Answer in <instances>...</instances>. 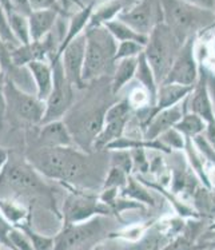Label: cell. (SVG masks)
Masks as SVG:
<instances>
[{
	"label": "cell",
	"instance_id": "ee69618b",
	"mask_svg": "<svg viewBox=\"0 0 215 250\" xmlns=\"http://www.w3.org/2000/svg\"><path fill=\"white\" fill-rule=\"evenodd\" d=\"M206 74H207V86H209L211 102H213V106H214L215 110V72L210 68H206Z\"/></svg>",
	"mask_w": 215,
	"mask_h": 250
},
{
	"label": "cell",
	"instance_id": "8992f818",
	"mask_svg": "<svg viewBox=\"0 0 215 250\" xmlns=\"http://www.w3.org/2000/svg\"><path fill=\"white\" fill-rule=\"evenodd\" d=\"M179 41L166 23L159 21L150 32L149 41L144 46V55L155 72L159 84H162L180 48Z\"/></svg>",
	"mask_w": 215,
	"mask_h": 250
},
{
	"label": "cell",
	"instance_id": "4dcf8cb0",
	"mask_svg": "<svg viewBox=\"0 0 215 250\" xmlns=\"http://www.w3.org/2000/svg\"><path fill=\"white\" fill-rule=\"evenodd\" d=\"M144 51V44L135 41L119 42L117 54H115V62L122 61L126 58H137Z\"/></svg>",
	"mask_w": 215,
	"mask_h": 250
},
{
	"label": "cell",
	"instance_id": "d6a6232c",
	"mask_svg": "<svg viewBox=\"0 0 215 250\" xmlns=\"http://www.w3.org/2000/svg\"><path fill=\"white\" fill-rule=\"evenodd\" d=\"M158 139L171 151L173 150H184V146H186V137L175 127L167 130Z\"/></svg>",
	"mask_w": 215,
	"mask_h": 250
},
{
	"label": "cell",
	"instance_id": "7bdbcfd3",
	"mask_svg": "<svg viewBox=\"0 0 215 250\" xmlns=\"http://www.w3.org/2000/svg\"><path fill=\"white\" fill-rule=\"evenodd\" d=\"M8 1H10L12 11H15V12H19V14L27 16L32 12L30 0H8Z\"/></svg>",
	"mask_w": 215,
	"mask_h": 250
},
{
	"label": "cell",
	"instance_id": "277c9868",
	"mask_svg": "<svg viewBox=\"0 0 215 250\" xmlns=\"http://www.w3.org/2000/svg\"><path fill=\"white\" fill-rule=\"evenodd\" d=\"M86 56L83 81L86 86L114 72L118 41L104 26L86 28Z\"/></svg>",
	"mask_w": 215,
	"mask_h": 250
},
{
	"label": "cell",
	"instance_id": "5bb4252c",
	"mask_svg": "<svg viewBox=\"0 0 215 250\" xmlns=\"http://www.w3.org/2000/svg\"><path fill=\"white\" fill-rule=\"evenodd\" d=\"M187 111L199 115L206 122H211L215 119L214 106L211 102L209 86H207V74L203 64H200L199 78L187 98Z\"/></svg>",
	"mask_w": 215,
	"mask_h": 250
},
{
	"label": "cell",
	"instance_id": "7c38bea8",
	"mask_svg": "<svg viewBox=\"0 0 215 250\" xmlns=\"http://www.w3.org/2000/svg\"><path fill=\"white\" fill-rule=\"evenodd\" d=\"M84 56H86V34L75 38L59 56L63 63L67 79L77 90L87 88L86 83L83 81Z\"/></svg>",
	"mask_w": 215,
	"mask_h": 250
},
{
	"label": "cell",
	"instance_id": "3957f363",
	"mask_svg": "<svg viewBox=\"0 0 215 250\" xmlns=\"http://www.w3.org/2000/svg\"><path fill=\"white\" fill-rule=\"evenodd\" d=\"M162 21L167 24L180 44L199 31L215 24V11L191 4L186 0H160Z\"/></svg>",
	"mask_w": 215,
	"mask_h": 250
},
{
	"label": "cell",
	"instance_id": "e0dca14e",
	"mask_svg": "<svg viewBox=\"0 0 215 250\" xmlns=\"http://www.w3.org/2000/svg\"><path fill=\"white\" fill-rule=\"evenodd\" d=\"M191 91H193L191 86H183V84H176V83H162L158 88L156 102L153 108H150V115L154 112L178 104L189 97Z\"/></svg>",
	"mask_w": 215,
	"mask_h": 250
},
{
	"label": "cell",
	"instance_id": "d6986e66",
	"mask_svg": "<svg viewBox=\"0 0 215 250\" xmlns=\"http://www.w3.org/2000/svg\"><path fill=\"white\" fill-rule=\"evenodd\" d=\"M36 86V95L46 101L54 86V68L51 62L35 61L27 66Z\"/></svg>",
	"mask_w": 215,
	"mask_h": 250
},
{
	"label": "cell",
	"instance_id": "bcb514c9",
	"mask_svg": "<svg viewBox=\"0 0 215 250\" xmlns=\"http://www.w3.org/2000/svg\"><path fill=\"white\" fill-rule=\"evenodd\" d=\"M10 157H11V150L3 147V146H0V174H1V171L4 170L5 165L8 164Z\"/></svg>",
	"mask_w": 215,
	"mask_h": 250
},
{
	"label": "cell",
	"instance_id": "7a4b0ae2",
	"mask_svg": "<svg viewBox=\"0 0 215 250\" xmlns=\"http://www.w3.org/2000/svg\"><path fill=\"white\" fill-rule=\"evenodd\" d=\"M0 195L19 199L30 208L36 205L54 210L60 218V211L55 209L57 201L54 190L46 182V177L39 173L24 155L10 157L8 164L0 174Z\"/></svg>",
	"mask_w": 215,
	"mask_h": 250
},
{
	"label": "cell",
	"instance_id": "60d3db41",
	"mask_svg": "<svg viewBox=\"0 0 215 250\" xmlns=\"http://www.w3.org/2000/svg\"><path fill=\"white\" fill-rule=\"evenodd\" d=\"M14 46H11L10 43L7 42L0 36V64L3 66L5 71L10 72L11 70H14L15 66L12 64V61H11V48Z\"/></svg>",
	"mask_w": 215,
	"mask_h": 250
},
{
	"label": "cell",
	"instance_id": "9c48e42d",
	"mask_svg": "<svg viewBox=\"0 0 215 250\" xmlns=\"http://www.w3.org/2000/svg\"><path fill=\"white\" fill-rule=\"evenodd\" d=\"M51 64L54 68V86L46 99V114L41 123L63 119L74 104L75 87L67 79L60 58H55Z\"/></svg>",
	"mask_w": 215,
	"mask_h": 250
},
{
	"label": "cell",
	"instance_id": "b9f144b4",
	"mask_svg": "<svg viewBox=\"0 0 215 250\" xmlns=\"http://www.w3.org/2000/svg\"><path fill=\"white\" fill-rule=\"evenodd\" d=\"M12 228H14V225L11 224L10 221L0 213V245L3 248H7V249H11L8 235H10V231L12 230Z\"/></svg>",
	"mask_w": 215,
	"mask_h": 250
},
{
	"label": "cell",
	"instance_id": "f35d334b",
	"mask_svg": "<svg viewBox=\"0 0 215 250\" xmlns=\"http://www.w3.org/2000/svg\"><path fill=\"white\" fill-rule=\"evenodd\" d=\"M32 11L34 10H58L60 14L66 12L64 0H30Z\"/></svg>",
	"mask_w": 215,
	"mask_h": 250
},
{
	"label": "cell",
	"instance_id": "d590c367",
	"mask_svg": "<svg viewBox=\"0 0 215 250\" xmlns=\"http://www.w3.org/2000/svg\"><path fill=\"white\" fill-rule=\"evenodd\" d=\"M196 208L203 211V214L210 215L215 220V191L202 190L196 194Z\"/></svg>",
	"mask_w": 215,
	"mask_h": 250
},
{
	"label": "cell",
	"instance_id": "ac0fdd59",
	"mask_svg": "<svg viewBox=\"0 0 215 250\" xmlns=\"http://www.w3.org/2000/svg\"><path fill=\"white\" fill-rule=\"evenodd\" d=\"M60 12L58 10H34L28 15L31 41H40L57 26Z\"/></svg>",
	"mask_w": 215,
	"mask_h": 250
},
{
	"label": "cell",
	"instance_id": "44dd1931",
	"mask_svg": "<svg viewBox=\"0 0 215 250\" xmlns=\"http://www.w3.org/2000/svg\"><path fill=\"white\" fill-rule=\"evenodd\" d=\"M130 119L131 118H123V119H118V121L104 123L100 133L98 134V137L94 141L92 150L94 151H106L111 143L123 137Z\"/></svg>",
	"mask_w": 215,
	"mask_h": 250
},
{
	"label": "cell",
	"instance_id": "5b68a950",
	"mask_svg": "<svg viewBox=\"0 0 215 250\" xmlns=\"http://www.w3.org/2000/svg\"><path fill=\"white\" fill-rule=\"evenodd\" d=\"M111 229L108 215H97L79 224H63L55 237V249H92L107 238Z\"/></svg>",
	"mask_w": 215,
	"mask_h": 250
},
{
	"label": "cell",
	"instance_id": "1f68e13d",
	"mask_svg": "<svg viewBox=\"0 0 215 250\" xmlns=\"http://www.w3.org/2000/svg\"><path fill=\"white\" fill-rule=\"evenodd\" d=\"M128 182V173L117 166H110V170L106 173L103 179V189L107 188H124Z\"/></svg>",
	"mask_w": 215,
	"mask_h": 250
},
{
	"label": "cell",
	"instance_id": "484cf974",
	"mask_svg": "<svg viewBox=\"0 0 215 250\" xmlns=\"http://www.w3.org/2000/svg\"><path fill=\"white\" fill-rule=\"evenodd\" d=\"M206 122L203 118L196 115L194 112H184V115L180 118V121L175 125V128L183 134L186 138L194 139L196 135H199L205 131Z\"/></svg>",
	"mask_w": 215,
	"mask_h": 250
},
{
	"label": "cell",
	"instance_id": "ab89813d",
	"mask_svg": "<svg viewBox=\"0 0 215 250\" xmlns=\"http://www.w3.org/2000/svg\"><path fill=\"white\" fill-rule=\"evenodd\" d=\"M7 74L3 66L0 64V128H3L7 117V107H5V84H7Z\"/></svg>",
	"mask_w": 215,
	"mask_h": 250
},
{
	"label": "cell",
	"instance_id": "2e32d148",
	"mask_svg": "<svg viewBox=\"0 0 215 250\" xmlns=\"http://www.w3.org/2000/svg\"><path fill=\"white\" fill-rule=\"evenodd\" d=\"M95 5H97V3H95V1H91V3H88L87 5L80 7V10L77 11L75 14H72L71 18H70V21H68V24H67L66 34H64V38H63V41H61L60 43V47H59L57 58L60 56L63 50H64L75 38L84 34V31H86V28H87L88 26V23L91 21L92 12H94Z\"/></svg>",
	"mask_w": 215,
	"mask_h": 250
},
{
	"label": "cell",
	"instance_id": "603a6c76",
	"mask_svg": "<svg viewBox=\"0 0 215 250\" xmlns=\"http://www.w3.org/2000/svg\"><path fill=\"white\" fill-rule=\"evenodd\" d=\"M127 5L123 0H107L100 5H95L92 12L91 21L87 27H100L104 26L113 19H117L123 10H126Z\"/></svg>",
	"mask_w": 215,
	"mask_h": 250
},
{
	"label": "cell",
	"instance_id": "6da1fadb",
	"mask_svg": "<svg viewBox=\"0 0 215 250\" xmlns=\"http://www.w3.org/2000/svg\"><path fill=\"white\" fill-rule=\"evenodd\" d=\"M24 157L46 178L58 181L68 189L87 190L94 182L95 159L92 153L82 148L34 145L24 153Z\"/></svg>",
	"mask_w": 215,
	"mask_h": 250
},
{
	"label": "cell",
	"instance_id": "9a60e30c",
	"mask_svg": "<svg viewBox=\"0 0 215 250\" xmlns=\"http://www.w3.org/2000/svg\"><path fill=\"white\" fill-rule=\"evenodd\" d=\"M38 127H39L36 135L38 146H50V147L75 146L71 131L63 119L41 123Z\"/></svg>",
	"mask_w": 215,
	"mask_h": 250
},
{
	"label": "cell",
	"instance_id": "7402d4cb",
	"mask_svg": "<svg viewBox=\"0 0 215 250\" xmlns=\"http://www.w3.org/2000/svg\"><path fill=\"white\" fill-rule=\"evenodd\" d=\"M137 66H138V56L137 58H126V59L117 62L113 72V78H111V83H110V88H111L113 95L119 94L123 87L128 84L135 78Z\"/></svg>",
	"mask_w": 215,
	"mask_h": 250
},
{
	"label": "cell",
	"instance_id": "f546056e",
	"mask_svg": "<svg viewBox=\"0 0 215 250\" xmlns=\"http://www.w3.org/2000/svg\"><path fill=\"white\" fill-rule=\"evenodd\" d=\"M124 191H123V195H126L128 198L137 199L140 204H149L153 205L154 201L151 198V195L146 191V190L142 188V185L139 184L138 181H135L133 178H128L127 185L123 188Z\"/></svg>",
	"mask_w": 215,
	"mask_h": 250
},
{
	"label": "cell",
	"instance_id": "4fadbf2b",
	"mask_svg": "<svg viewBox=\"0 0 215 250\" xmlns=\"http://www.w3.org/2000/svg\"><path fill=\"white\" fill-rule=\"evenodd\" d=\"M187 98L173 107L164 108L151 114L149 119L144 122L143 138L149 141L158 139L167 130L175 127V125L179 122L180 118L187 111Z\"/></svg>",
	"mask_w": 215,
	"mask_h": 250
},
{
	"label": "cell",
	"instance_id": "74e56055",
	"mask_svg": "<svg viewBox=\"0 0 215 250\" xmlns=\"http://www.w3.org/2000/svg\"><path fill=\"white\" fill-rule=\"evenodd\" d=\"M0 36L4 39L7 43H10L11 46H18L19 43L16 42L15 36L11 31L10 23H8V16H7V12H5L4 7L0 1Z\"/></svg>",
	"mask_w": 215,
	"mask_h": 250
},
{
	"label": "cell",
	"instance_id": "e575fe53",
	"mask_svg": "<svg viewBox=\"0 0 215 250\" xmlns=\"http://www.w3.org/2000/svg\"><path fill=\"white\" fill-rule=\"evenodd\" d=\"M113 155L110 159V165L111 166H117V167L122 168L126 173L130 174L133 170V157H131V150H110Z\"/></svg>",
	"mask_w": 215,
	"mask_h": 250
},
{
	"label": "cell",
	"instance_id": "4316f807",
	"mask_svg": "<svg viewBox=\"0 0 215 250\" xmlns=\"http://www.w3.org/2000/svg\"><path fill=\"white\" fill-rule=\"evenodd\" d=\"M8 23H10L11 31L15 36L16 42L19 44H27L31 42L30 23H28V16L19 14V12H12L8 16Z\"/></svg>",
	"mask_w": 215,
	"mask_h": 250
},
{
	"label": "cell",
	"instance_id": "83f0119b",
	"mask_svg": "<svg viewBox=\"0 0 215 250\" xmlns=\"http://www.w3.org/2000/svg\"><path fill=\"white\" fill-rule=\"evenodd\" d=\"M20 228L27 233L28 238H30L32 248L38 250H50L55 249V237H47L44 234H40L39 231L32 229L31 222L20 225Z\"/></svg>",
	"mask_w": 215,
	"mask_h": 250
},
{
	"label": "cell",
	"instance_id": "7dc6e473",
	"mask_svg": "<svg viewBox=\"0 0 215 250\" xmlns=\"http://www.w3.org/2000/svg\"><path fill=\"white\" fill-rule=\"evenodd\" d=\"M191 4L199 5L202 8H207V10L215 11V0H186Z\"/></svg>",
	"mask_w": 215,
	"mask_h": 250
},
{
	"label": "cell",
	"instance_id": "cb8c5ba5",
	"mask_svg": "<svg viewBox=\"0 0 215 250\" xmlns=\"http://www.w3.org/2000/svg\"><path fill=\"white\" fill-rule=\"evenodd\" d=\"M134 79H137L139 84L149 91L150 97L153 99V103L155 104L156 95H158L159 83L156 81V77H155V72H154V70L150 66L149 61H147V58L144 55V52H142L138 56V66H137V71H135V78Z\"/></svg>",
	"mask_w": 215,
	"mask_h": 250
},
{
	"label": "cell",
	"instance_id": "8d00e7d4",
	"mask_svg": "<svg viewBox=\"0 0 215 250\" xmlns=\"http://www.w3.org/2000/svg\"><path fill=\"white\" fill-rule=\"evenodd\" d=\"M193 142H194L195 147L198 148V151L200 153V155L205 158L206 162H209V164L213 165L215 167V148L213 147L211 143L205 138V135H203V134L196 135V137L193 139Z\"/></svg>",
	"mask_w": 215,
	"mask_h": 250
},
{
	"label": "cell",
	"instance_id": "c3c4849f",
	"mask_svg": "<svg viewBox=\"0 0 215 250\" xmlns=\"http://www.w3.org/2000/svg\"><path fill=\"white\" fill-rule=\"evenodd\" d=\"M1 1V4H3V7H4L5 12H7V16H10L14 11H12V8H11V4L8 0H0Z\"/></svg>",
	"mask_w": 215,
	"mask_h": 250
},
{
	"label": "cell",
	"instance_id": "52a82bcc",
	"mask_svg": "<svg viewBox=\"0 0 215 250\" xmlns=\"http://www.w3.org/2000/svg\"><path fill=\"white\" fill-rule=\"evenodd\" d=\"M5 107L7 114H11L18 122L39 126L46 114V101L38 95L21 90L12 78H7L5 84Z\"/></svg>",
	"mask_w": 215,
	"mask_h": 250
},
{
	"label": "cell",
	"instance_id": "ffe728a7",
	"mask_svg": "<svg viewBox=\"0 0 215 250\" xmlns=\"http://www.w3.org/2000/svg\"><path fill=\"white\" fill-rule=\"evenodd\" d=\"M0 213L14 226H20L26 222H31L30 206L12 197L0 195Z\"/></svg>",
	"mask_w": 215,
	"mask_h": 250
},
{
	"label": "cell",
	"instance_id": "836d02e7",
	"mask_svg": "<svg viewBox=\"0 0 215 250\" xmlns=\"http://www.w3.org/2000/svg\"><path fill=\"white\" fill-rule=\"evenodd\" d=\"M8 241H10L11 249H34L28 235L20 226H14L12 228V230L10 231V235H8Z\"/></svg>",
	"mask_w": 215,
	"mask_h": 250
},
{
	"label": "cell",
	"instance_id": "d4e9b609",
	"mask_svg": "<svg viewBox=\"0 0 215 250\" xmlns=\"http://www.w3.org/2000/svg\"><path fill=\"white\" fill-rule=\"evenodd\" d=\"M104 27L111 32V35L118 41V43L124 41H135L146 46V43L149 41V35H143V34H140L138 31H135L133 27L128 26L127 23L120 21L119 18L106 23Z\"/></svg>",
	"mask_w": 215,
	"mask_h": 250
},
{
	"label": "cell",
	"instance_id": "30bf717a",
	"mask_svg": "<svg viewBox=\"0 0 215 250\" xmlns=\"http://www.w3.org/2000/svg\"><path fill=\"white\" fill-rule=\"evenodd\" d=\"M194 47L195 36L189 38L180 46L179 51L175 56L174 62L170 67L163 83H176V84L194 87L198 78H199L200 70V64H198V62H196Z\"/></svg>",
	"mask_w": 215,
	"mask_h": 250
},
{
	"label": "cell",
	"instance_id": "f1b7e54d",
	"mask_svg": "<svg viewBox=\"0 0 215 250\" xmlns=\"http://www.w3.org/2000/svg\"><path fill=\"white\" fill-rule=\"evenodd\" d=\"M133 111L134 110L130 102H128V99H123V101L111 103L108 106L107 111H106L104 123L118 121V119H123V118H131V112Z\"/></svg>",
	"mask_w": 215,
	"mask_h": 250
},
{
	"label": "cell",
	"instance_id": "8fae6325",
	"mask_svg": "<svg viewBox=\"0 0 215 250\" xmlns=\"http://www.w3.org/2000/svg\"><path fill=\"white\" fill-rule=\"evenodd\" d=\"M118 18L135 31L150 35L155 24L162 21L160 0H138L134 5L123 10Z\"/></svg>",
	"mask_w": 215,
	"mask_h": 250
},
{
	"label": "cell",
	"instance_id": "f6af8a7d",
	"mask_svg": "<svg viewBox=\"0 0 215 250\" xmlns=\"http://www.w3.org/2000/svg\"><path fill=\"white\" fill-rule=\"evenodd\" d=\"M202 134H203L205 138L211 143V146L215 148V119L214 121H211V122H207L205 131Z\"/></svg>",
	"mask_w": 215,
	"mask_h": 250
},
{
	"label": "cell",
	"instance_id": "ba28073f",
	"mask_svg": "<svg viewBox=\"0 0 215 250\" xmlns=\"http://www.w3.org/2000/svg\"><path fill=\"white\" fill-rule=\"evenodd\" d=\"M60 209V220L63 224H79L94 218L97 215H110L111 208L100 201L99 197L88 193L87 190L68 189Z\"/></svg>",
	"mask_w": 215,
	"mask_h": 250
}]
</instances>
